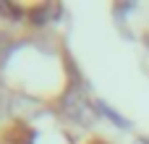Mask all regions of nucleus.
Returning <instances> with one entry per match:
<instances>
[{
	"label": "nucleus",
	"instance_id": "obj_3",
	"mask_svg": "<svg viewBox=\"0 0 149 144\" xmlns=\"http://www.w3.org/2000/svg\"><path fill=\"white\" fill-rule=\"evenodd\" d=\"M144 144H149V139H144Z\"/></svg>",
	"mask_w": 149,
	"mask_h": 144
},
{
	"label": "nucleus",
	"instance_id": "obj_2",
	"mask_svg": "<svg viewBox=\"0 0 149 144\" xmlns=\"http://www.w3.org/2000/svg\"><path fill=\"white\" fill-rule=\"evenodd\" d=\"M0 144H105L92 123L65 110L13 113L0 123Z\"/></svg>",
	"mask_w": 149,
	"mask_h": 144
},
{
	"label": "nucleus",
	"instance_id": "obj_4",
	"mask_svg": "<svg viewBox=\"0 0 149 144\" xmlns=\"http://www.w3.org/2000/svg\"><path fill=\"white\" fill-rule=\"evenodd\" d=\"M147 42H149V39H147Z\"/></svg>",
	"mask_w": 149,
	"mask_h": 144
},
{
	"label": "nucleus",
	"instance_id": "obj_1",
	"mask_svg": "<svg viewBox=\"0 0 149 144\" xmlns=\"http://www.w3.org/2000/svg\"><path fill=\"white\" fill-rule=\"evenodd\" d=\"M73 92V68L55 34L42 26L0 29V94L24 102L21 113L63 110Z\"/></svg>",
	"mask_w": 149,
	"mask_h": 144
}]
</instances>
